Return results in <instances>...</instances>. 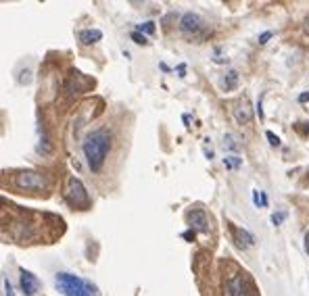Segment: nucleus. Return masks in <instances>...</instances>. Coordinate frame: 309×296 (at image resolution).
Wrapping results in <instances>:
<instances>
[{
  "label": "nucleus",
  "mask_w": 309,
  "mask_h": 296,
  "mask_svg": "<svg viewBox=\"0 0 309 296\" xmlns=\"http://www.w3.org/2000/svg\"><path fill=\"white\" fill-rule=\"evenodd\" d=\"M111 148H113V133L109 128H96L92 132H88L84 136L82 142V150H84V159L86 165L92 173H101L104 167Z\"/></svg>",
  "instance_id": "nucleus-1"
},
{
  "label": "nucleus",
  "mask_w": 309,
  "mask_h": 296,
  "mask_svg": "<svg viewBox=\"0 0 309 296\" xmlns=\"http://www.w3.org/2000/svg\"><path fill=\"white\" fill-rule=\"evenodd\" d=\"M54 284H57L59 292L63 296H96L98 294V290L90 284V281L77 278L73 273H67V271L57 273Z\"/></svg>",
  "instance_id": "nucleus-2"
},
{
  "label": "nucleus",
  "mask_w": 309,
  "mask_h": 296,
  "mask_svg": "<svg viewBox=\"0 0 309 296\" xmlns=\"http://www.w3.org/2000/svg\"><path fill=\"white\" fill-rule=\"evenodd\" d=\"M11 184L21 192H46L52 181L46 173L40 171H17L11 175Z\"/></svg>",
  "instance_id": "nucleus-3"
},
{
  "label": "nucleus",
  "mask_w": 309,
  "mask_h": 296,
  "mask_svg": "<svg viewBox=\"0 0 309 296\" xmlns=\"http://www.w3.org/2000/svg\"><path fill=\"white\" fill-rule=\"evenodd\" d=\"M65 200L71 204L73 209H80V211L90 204L88 188L84 186V181H80V178H75V175H69L65 181Z\"/></svg>",
  "instance_id": "nucleus-4"
},
{
  "label": "nucleus",
  "mask_w": 309,
  "mask_h": 296,
  "mask_svg": "<svg viewBox=\"0 0 309 296\" xmlns=\"http://www.w3.org/2000/svg\"><path fill=\"white\" fill-rule=\"evenodd\" d=\"M205 30H207L205 21H203L201 15H196V13H184V15L180 17V32L184 33V36L196 38V36H201Z\"/></svg>",
  "instance_id": "nucleus-5"
},
{
  "label": "nucleus",
  "mask_w": 309,
  "mask_h": 296,
  "mask_svg": "<svg viewBox=\"0 0 309 296\" xmlns=\"http://www.w3.org/2000/svg\"><path fill=\"white\" fill-rule=\"evenodd\" d=\"M186 221L188 225H190L192 230L196 231H209V219H207V213L203 209H192V211H188L186 213Z\"/></svg>",
  "instance_id": "nucleus-6"
},
{
  "label": "nucleus",
  "mask_w": 309,
  "mask_h": 296,
  "mask_svg": "<svg viewBox=\"0 0 309 296\" xmlns=\"http://www.w3.org/2000/svg\"><path fill=\"white\" fill-rule=\"evenodd\" d=\"M19 286H21V290H23L25 296H34L38 292V280L34 278V273H30L27 269H19Z\"/></svg>",
  "instance_id": "nucleus-7"
},
{
  "label": "nucleus",
  "mask_w": 309,
  "mask_h": 296,
  "mask_svg": "<svg viewBox=\"0 0 309 296\" xmlns=\"http://www.w3.org/2000/svg\"><path fill=\"white\" fill-rule=\"evenodd\" d=\"M230 231L232 236H234V242L238 248H249V246L255 244V236L247 231L244 228H238V225H230Z\"/></svg>",
  "instance_id": "nucleus-8"
},
{
  "label": "nucleus",
  "mask_w": 309,
  "mask_h": 296,
  "mask_svg": "<svg viewBox=\"0 0 309 296\" xmlns=\"http://www.w3.org/2000/svg\"><path fill=\"white\" fill-rule=\"evenodd\" d=\"M232 113H234V119H236L238 125H249L251 119H253V109H251V104L247 100L238 102L236 107L232 109Z\"/></svg>",
  "instance_id": "nucleus-9"
},
{
  "label": "nucleus",
  "mask_w": 309,
  "mask_h": 296,
  "mask_svg": "<svg viewBox=\"0 0 309 296\" xmlns=\"http://www.w3.org/2000/svg\"><path fill=\"white\" fill-rule=\"evenodd\" d=\"M244 290V281L240 276H232L226 280V286H223V294L226 296H242Z\"/></svg>",
  "instance_id": "nucleus-10"
},
{
  "label": "nucleus",
  "mask_w": 309,
  "mask_h": 296,
  "mask_svg": "<svg viewBox=\"0 0 309 296\" xmlns=\"http://www.w3.org/2000/svg\"><path fill=\"white\" fill-rule=\"evenodd\" d=\"M82 92H84V86H82L80 77L69 75L67 80H65V86H63V94H65L67 98H71V96H77V94H82Z\"/></svg>",
  "instance_id": "nucleus-11"
},
{
  "label": "nucleus",
  "mask_w": 309,
  "mask_h": 296,
  "mask_svg": "<svg viewBox=\"0 0 309 296\" xmlns=\"http://www.w3.org/2000/svg\"><path fill=\"white\" fill-rule=\"evenodd\" d=\"M77 36H80V42L84 46H92L96 42L103 40V32L101 30H82Z\"/></svg>",
  "instance_id": "nucleus-12"
},
{
  "label": "nucleus",
  "mask_w": 309,
  "mask_h": 296,
  "mask_svg": "<svg viewBox=\"0 0 309 296\" xmlns=\"http://www.w3.org/2000/svg\"><path fill=\"white\" fill-rule=\"evenodd\" d=\"M38 133H40V142H38V146H36V150L40 152V154H51L52 152V142H51V136L42 130V125L38 128Z\"/></svg>",
  "instance_id": "nucleus-13"
},
{
  "label": "nucleus",
  "mask_w": 309,
  "mask_h": 296,
  "mask_svg": "<svg viewBox=\"0 0 309 296\" xmlns=\"http://www.w3.org/2000/svg\"><path fill=\"white\" fill-rule=\"evenodd\" d=\"M236 86H238V71L230 69V71L222 77V88L226 90V92H230V90H234Z\"/></svg>",
  "instance_id": "nucleus-14"
},
{
  "label": "nucleus",
  "mask_w": 309,
  "mask_h": 296,
  "mask_svg": "<svg viewBox=\"0 0 309 296\" xmlns=\"http://www.w3.org/2000/svg\"><path fill=\"white\" fill-rule=\"evenodd\" d=\"M223 165H226V169H238L242 165V159L236 157V154H230V157L223 159Z\"/></svg>",
  "instance_id": "nucleus-15"
},
{
  "label": "nucleus",
  "mask_w": 309,
  "mask_h": 296,
  "mask_svg": "<svg viewBox=\"0 0 309 296\" xmlns=\"http://www.w3.org/2000/svg\"><path fill=\"white\" fill-rule=\"evenodd\" d=\"M253 202H255L257 207H268V196H265V192L253 190Z\"/></svg>",
  "instance_id": "nucleus-16"
},
{
  "label": "nucleus",
  "mask_w": 309,
  "mask_h": 296,
  "mask_svg": "<svg viewBox=\"0 0 309 296\" xmlns=\"http://www.w3.org/2000/svg\"><path fill=\"white\" fill-rule=\"evenodd\" d=\"M223 148H228V150H238L236 138L232 136V133H226V136H223Z\"/></svg>",
  "instance_id": "nucleus-17"
},
{
  "label": "nucleus",
  "mask_w": 309,
  "mask_h": 296,
  "mask_svg": "<svg viewBox=\"0 0 309 296\" xmlns=\"http://www.w3.org/2000/svg\"><path fill=\"white\" fill-rule=\"evenodd\" d=\"M136 32H138V33H142V36H144V33H151V36H153V33H154V23H153V21H146V23H140Z\"/></svg>",
  "instance_id": "nucleus-18"
},
{
  "label": "nucleus",
  "mask_w": 309,
  "mask_h": 296,
  "mask_svg": "<svg viewBox=\"0 0 309 296\" xmlns=\"http://www.w3.org/2000/svg\"><path fill=\"white\" fill-rule=\"evenodd\" d=\"M32 69H23V71H21L19 73V77H17V82L21 83V86H25V83H30L32 82Z\"/></svg>",
  "instance_id": "nucleus-19"
},
{
  "label": "nucleus",
  "mask_w": 309,
  "mask_h": 296,
  "mask_svg": "<svg viewBox=\"0 0 309 296\" xmlns=\"http://www.w3.org/2000/svg\"><path fill=\"white\" fill-rule=\"evenodd\" d=\"M132 40H134L136 44H140V46L149 44V42H146V36H142V33H138V32H132Z\"/></svg>",
  "instance_id": "nucleus-20"
},
{
  "label": "nucleus",
  "mask_w": 309,
  "mask_h": 296,
  "mask_svg": "<svg viewBox=\"0 0 309 296\" xmlns=\"http://www.w3.org/2000/svg\"><path fill=\"white\" fill-rule=\"evenodd\" d=\"M284 219H286V213H284V211H280V213H274V215H272V223H274V225H280Z\"/></svg>",
  "instance_id": "nucleus-21"
},
{
  "label": "nucleus",
  "mask_w": 309,
  "mask_h": 296,
  "mask_svg": "<svg viewBox=\"0 0 309 296\" xmlns=\"http://www.w3.org/2000/svg\"><path fill=\"white\" fill-rule=\"evenodd\" d=\"M265 136H268V140H270L272 146H280V138H278L274 132H265Z\"/></svg>",
  "instance_id": "nucleus-22"
},
{
  "label": "nucleus",
  "mask_w": 309,
  "mask_h": 296,
  "mask_svg": "<svg viewBox=\"0 0 309 296\" xmlns=\"http://www.w3.org/2000/svg\"><path fill=\"white\" fill-rule=\"evenodd\" d=\"M272 38H274V32H263L261 36H259V44H268Z\"/></svg>",
  "instance_id": "nucleus-23"
},
{
  "label": "nucleus",
  "mask_w": 309,
  "mask_h": 296,
  "mask_svg": "<svg viewBox=\"0 0 309 296\" xmlns=\"http://www.w3.org/2000/svg\"><path fill=\"white\" fill-rule=\"evenodd\" d=\"M2 281H4V292H6V296H15V292H13V286H11V280L4 278Z\"/></svg>",
  "instance_id": "nucleus-24"
},
{
  "label": "nucleus",
  "mask_w": 309,
  "mask_h": 296,
  "mask_svg": "<svg viewBox=\"0 0 309 296\" xmlns=\"http://www.w3.org/2000/svg\"><path fill=\"white\" fill-rule=\"evenodd\" d=\"M303 246H305V252L309 255V230L305 231V236H303Z\"/></svg>",
  "instance_id": "nucleus-25"
},
{
  "label": "nucleus",
  "mask_w": 309,
  "mask_h": 296,
  "mask_svg": "<svg viewBox=\"0 0 309 296\" xmlns=\"http://www.w3.org/2000/svg\"><path fill=\"white\" fill-rule=\"evenodd\" d=\"M257 113H259V119H263V109H261V98H259V102H257Z\"/></svg>",
  "instance_id": "nucleus-26"
},
{
  "label": "nucleus",
  "mask_w": 309,
  "mask_h": 296,
  "mask_svg": "<svg viewBox=\"0 0 309 296\" xmlns=\"http://www.w3.org/2000/svg\"><path fill=\"white\" fill-rule=\"evenodd\" d=\"M307 100H309V92H303L299 96V102H307Z\"/></svg>",
  "instance_id": "nucleus-27"
},
{
  "label": "nucleus",
  "mask_w": 309,
  "mask_h": 296,
  "mask_svg": "<svg viewBox=\"0 0 309 296\" xmlns=\"http://www.w3.org/2000/svg\"><path fill=\"white\" fill-rule=\"evenodd\" d=\"M184 238H186V240H192V238H194V231H186Z\"/></svg>",
  "instance_id": "nucleus-28"
},
{
  "label": "nucleus",
  "mask_w": 309,
  "mask_h": 296,
  "mask_svg": "<svg viewBox=\"0 0 309 296\" xmlns=\"http://www.w3.org/2000/svg\"><path fill=\"white\" fill-rule=\"evenodd\" d=\"M303 30H305V33H309V17L305 19V23H303Z\"/></svg>",
  "instance_id": "nucleus-29"
}]
</instances>
